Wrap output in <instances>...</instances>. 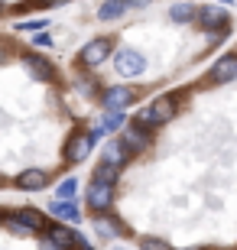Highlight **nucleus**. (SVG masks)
Here are the masks:
<instances>
[{
	"label": "nucleus",
	"instance_id": "2",
	"mask_svg": "<svg viewBox=\"0 0 237 250\" xmlns=\"http://www.w3.org/2000/svg\"><path fill=\"white\" fill-rule=\"evenodd\" d=\"M94 117L59 56L0 29V192H46L91 156Z\"/></svg>",
	"mask_w": 237,
	"mask_h": 250
},
{
	"label": "nucleus",
	"instance_id": "1",
	"mask_svg": "<svg viewBox=\"0 0 237 250\" xmlns=\"http://www.w3.org/2000/svg\"><path fill=\"white\" fill-rule=\"evenodd\" d=\"M237 52L137 104L91 153L78 214L137 250H234Z\"/></svg>",
	"mask_w": 237,
	"mask_h": 250
}]
</instances>
